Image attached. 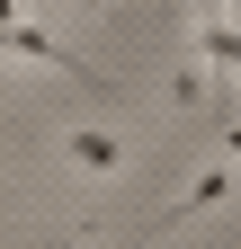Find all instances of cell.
<instances>
[{
    "instance_id": "obj_4",
    "label": "cell",
    "mask_w": 241,
    "mask_h": 249,
    "mask_svg": "<svg viewBox=\"0 0 241 249\" xmlns=\"http://www.w3.org/2000/svg\"><path fill=\"white\" fill-rule=\"evenodd\" d=\"M72 9H107V0H72Z\"/></svg>"
},
{
    "instance_id": "obj_1",
    "label": "cell",
    "mask_w": 241,
    "mask_h": 249,
    "mask_svg": "<svg viewBox=\"0 0 241 249\" xmlns=\"http://www.w3.org/2000/svg\"><path fill=\"white\" fill-rule=\"evenodd\" d=\"M54 151H63L80 178H116V169L134 160V142L116 134V124H63V134H54Z\"/></svg>"
},
{
    "instance_id": "obj_2",
    "label": "cell",
    "mask_w": 241,
    "mask_h": 249,
    "mask_svg": "<svg viewBox=\"0 0 241 249\" xmlns=\"http://www.w3.org/2000/svg\"><path fill=\"white\" fill-rule=\"evenodd\" d=\"M223 196H232V169H197V178H188V196H179V205L161 213V231H179V223H197V213H215Z\"/></svg>"
},
{
    "instance_id": "obj_3",
    "label": "cell",
    "mask_w": 241,
    "mask_h": 249,
    "mask_svg": "<svg viewBox=\"0 0 241 249\" xmlns=\"http://www.w3.org/2000/svg\"><path fill=\"white\" fill-rule=\"evenodd\" d=\"M205 89H215V80H205V62L188 53V62L170 71V107H188V116H197V107H205Z\"/></svg>"
}]
</instances>
